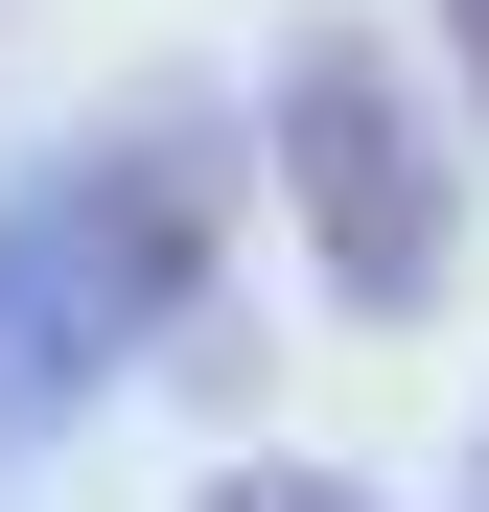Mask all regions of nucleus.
<instances>
[{
	"instance_id": "f257e3e1",
	"label": "nucleus",
	"mask_w": 489,
	"mask_h": 512,
	"mask_svg": "<svg viewBox=\"0 0 489 512\" xmlns=\"http://www.w3.org/2000/svg\"><path fill=\"white\" fill-rule=\"evenodd\" d=\"M210 210H233V163H210V117H187V94H163L140 140H94L70 187L0 210V443H24V419H70L163 303H187Z\"/></svg>"
},
{
	"instance_id": "f03ea898",
	"label": "nucleus",
	"mask_w": 489,
	"mask_h": 512,
	"mask_svg": "<svg viewBox=\"0 0 489 512\" xmlns=\"http://www.w3.org/2000/svg\"><path fill=\"white\" fill-rule=\"evenodd\" d=\"M280 187H303V256L350 280L373 326H420L443 280H466V187H443V140H420V94H396V47L373 24H280Z\"/></svg>"
},
{
	"instance_id": "7ed1b4c3",
	"label": "nucleus",
	"mask_w": 489,
	"mask_h": 512,
	"mask_svg": "<svg viewBox=\"0 0 489 512\" xmlns=\"http://www.w3.org/2000/svg\"><path fill=\"white\" fill-rule=\"evenodd\" d=\"M210 512H373V489H350V466H233Z\"/></svg>"
},
{
	"instance_id": "20e7f679",
	"label": "nucleus",
	"mask_w": 489,
	"mask_h": 512,
	"mask_svg": "<svg viewBox=\"0 0 489 512\" xmlns=\"http://www.w3.org/2000/svg\"><path fill=\"white\" fill-rule=\"evenodd\" d=\"M443 47H466V94H489V0H443Z\"/></svg>"
}]
</instances>
